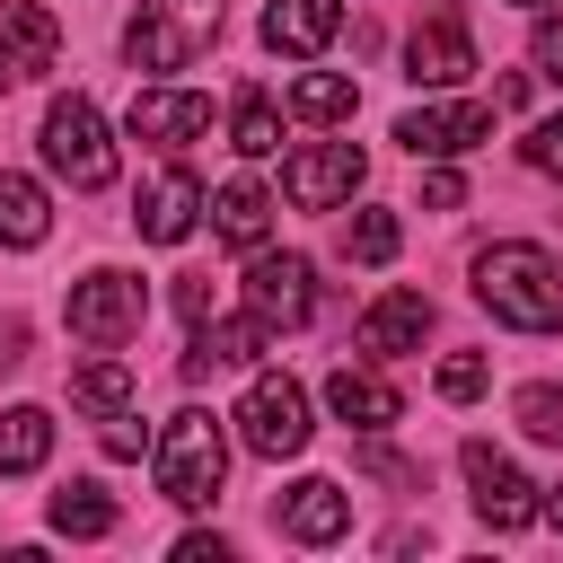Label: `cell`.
I'll use <instances>...</instances> for the list:
<instances>
[{
  "mask_svg": "<svg viewBox=\"0 0 563 563\" xmlns=\"http://www.w3.org/2000/svg\"><path fill=\"white\" fill-rule=\"evenodd\" d=\"M334 26H343L334 0H273V9H264V44H273V53H317Z\"/></svg>",
  "mask_w": 563,
  "mask_h": 563,
  "instance_id": "d6986e66",
  "label": "cell"
},
{
  "mask_svg": "<svg viewBox=\"0 0 563 563\" xmlns=\"http://www.w3.org/2000/svg\"><path fill=\"white\" fill-rule=\"evenodd\" d=\"M457 466H466V484H475V510L493 519V528H528L537 519V484L493 449V440H466L457 449Z\"/></svg>",
  "mask_w": 563,
  "mask_h": 563,
  "instance_id": "52a82bcc",
  "label": "cell"
},
{
  "mask_svg": "<svg viewBox=\"0 0 563 563\" xmlns=\"http://www.w3.org/2000/svg\"><path fill=\"white\" fill-rule=\"evenodd\" d=\"M211 132V97L194 88H141L132 97V141H158V150H185Z\"/></svg>",
  "mask_w": 563,
  "mask_h": 563,
  "instance_id": "7c38bea8",
  "label": "cell"
},
{
  "mask_svg": "<svg viewBox=\"0 0 563 563\" xmlns=\"http://www.w3.org/2000/svg\"><path fill=\"white\" fill-rule=\"evenodd\" d=\"M290 114L343 123V114H352V79H343V70H299V79H290Z\"/></svg>",
  "mask_w": 563,
  "mask_h": 563,
  "instance_id": "d4e9b609",
  "label": "cell"
},
{
  "mask_svg": "<svg viewBox=\"0 0 563 563\" xmlns=\"http://www.w3.org/2000/svg\"><path fill=\"white\" fill-rule=\"evenodd\" d=\"M545 510H554V528H563V493H554V501H545Z\"/></svg>",
  "mask_w": 563,
  "mask_h": 563,
  "instance_id": "8d00e7d4",
  "label": "cell"
},
{
  "mask_svg": "<svg viewBox=\"0 0 563 563\" xmlns=\"http://www.w3.org/2000/svg\"><path fill=\"white\" fill-rule=\"evenodd\" d=\"M282 528H290L299 545H334V537L352 528V493H343L334 475H299V484L282 493Z\"/></svg>",
  "mask_w": 563,
  "mask_h": 563,
  "instance_id": "4fadbf2b",
  "label": "cell"
},
{
  "mask_svg": "<svg viewBox=\"0 0 563 563\" xmlns=\"http://www.w3.org/2000/svg\"><path fill=\"white\" fill-rule=\"evenodd\" d=\"M264 334H273L264 317H238V325H211V317H202V334L185 343V378H211V369H246V361L264 352Z\"/></svg>",
  "mask_w": 563,
  "mask_h": 563,
  "instance_id": "e0dca14e",
  "label": "cell"
},
{
  "mask_svg": "<svg viewBox=\"0 0 563 563\" xmlns=\"http://www.w3.org/2000/svg\"><path fill=\"white\" fill-rule=\"evenodd\" d=\"M422 202H431V211H457V202H466V185H457L449 167H431V176H422Z\"/></svg>",
  "mask_w": 563,
  "mask_h": 563,
  "instance_id": "d6a6232c",
  "label": "cell"
},
{
  "mask_svg": "<svg viewBox=\"0 0 563 563\" xmlns=\"http://www.w3.org/2000/svg\"><path fill=\"white\" fill-rule=\"evenodd\" d=\"M220 554H229L220 537H176V563H220Z\"/></svg>",
  "mask_w": 563,
  "mask_h": 563,
  "instance_id": "e575fe53",
  "label": "cell"
},
{
  "mask_svg": "<svg viewBox=\"0 0 563 563\" xmlns=\"http://www.w3.org/2000/svg\"><path fill=\"white\" fill-rule=\"evenodd\" d=\"M176 308L202 325V317H211V282H202V273H185V282H176Z\"/></svg>",
  "mask_w": 563,
  "mask_h": 563,
  "instance_id": "836d02e7",
  "label": "cell"
},
{
  "mask_svg": "<svg viewBox=\"0 0 563 563\" xmlns=\"http://www.w3.org/2000/svg\"><path fill=\"white\" fill-rule=\"evenodd\" d=\"M141 282L132 273H88V282H70V334L79 343H97V352H114L123 334H141Z\"/></svg>",
  "mask_w": 563,
  "mask_h": 563,
  "instance_id": "8992f818",
  "label": "cell"
},
{
  "mask_svg": "<svg viewBox=\"0 0 563 563\" xmlns=\"http://www.w3.org/2000/svg\"><path fill=\"white\" fill-rule=\"evenodd\" d=\"M44 167L70 176L79 194L114 185V141H106V123H97L88 97H53V106H44Z\"/></svg>",
  "mask_w": 563,
  "mask_h": 563,
  "instance_id": "277c9868",
  "label": "cell"
},
{
  "mask_svg": "<svg viewBox=\"0 0 563 563\" xmlns=\"http://www.w3.org/2000/svg\"><path fill=\"white\" fill-rule=\"evenodd\" d=\"M246 308H255L264 325H308V317H317V273H308V255H255V264H246Z\"/></svg>",
  "mask_w": 563,
  "mask_h": 563,
  "instance_id": "ba28073f",
  "label": "cell"
},
{
  "mask_svg": "<svg viewBox=\"0 0 563 563\" xmlns=\"http://www.w3.org/2000/svg\"><path fill=\"white\" fill-rule=\"evenodd\" d=\"M194 211H202V185H194L185 167H167V176L141 194V211H132V220H141V238H150V246H176V238L194 229Z\"/></svg>",
  "mask_w": 563,
  "mask_h": 563,
  "instance_id": "9a60e30c",
  "label": "cell"
},
{
  "mask_svg": "<svg viewBox=\"0 0 563 563\" xmlns=\"http://www.w3.org/2000/svg\"><path fill=\"white\" fill-rule=\"evenodd\" d=\"M519 422H528V440L563 449V387H519Z\"/></svg>",
  "mask_w": 563,
  "mask_h": 563,
  "instance_id": "83f0119b",
  "label": "cell"
},
{
  "mask_svg": "<svg viewBox=\"0 0 563 563\" xmlns=\"http://www.w3.org/2000/svg\"><path fill=\"white\" fill-rule=\"evenodd\" d=\"M396 141H405L413 158H457V150L493 141V106H475V97H457V106H413V114L396 123Z\"/></svg>",
  "mask_w": 563,
  "mask_h": 563,
  "instance_id": "30bf717a",
  "label": "cell"
},
{
  "mask_svg": "<svg viewBox=\"0 0 563 563\" xmlns=\"http://www.w3.org/2000/svg\"><path fill=\"white\" fill-rule=\"evenodd\" d=\"M9 79H18V62H9V53H0V88H9Z\"/></svg>",
  "mask_w": 563,
  "mask_h": 563,
  "instance_id": "d590c367",
  "label": "cell"
},
{
  "mask_svg": "<svg viewBox=\"0 0 563 563\" xmlns=\"http://www.w3.org/2000/svg\"><path fill=\"white\" fill-rule=\"evenodd\" d=\"M475 299L519 334H554L563 325V264L528 238H501V246L475 255Z\"/></svg>",
  "mask_w": 563,
  "mask_h": 563,
  "instance_id": "6da1fadb",
  "label": "cell"
},
{
  "mask_svg": "<svg viewBox=\"0 0 563 563\" xmlns=\"http://www.w3.org/2000/svg\"><path fill=\"white\" fill-rule=\"evenodd\" d=\"M528 9H545V0H528Z\"/></svg>",
  "mask_w": 563,
  "mask_h": 563,
  "instance_id": "74e56055",
  "label": "cell"
},
{
  "mask_svg": "<svg viewBox=\"0 0 563 563\" xmlns=\"http://www.w3.org/2000/svg\"><path fill=\"white\" fill-rule=\"evenodd\" d=\"M238 440H246L255 457H299V449H308V396H299V378L264 369V378L238 396Z\"/></svg>",
  "mask_w": 563,
  "mask_h": 563,
  "instance_id": "5b68a950",
  "label": "cell"
},
{
  "mask_svg": "<svg viewBox=\"0 0 563 563\" xmlns=\"http://www.w3.org/2000/svg\"><path fill=\"white\" fill-rule=\"evenodd\" d=\"M70 405L97 413V422L123 413V405H132V369H123V361H88V369H70Z\"/></svg>",
  "mask_w": 563,
  "mask_h": 563,
  "instance_id": "cb8c5ba5",
  "label": "cell"
},
{
  "mask_svg": "<svg viewBox=\"0 0 563 563\" xmlns=\"http://www.w3.org/2000/svg\"><path fill=\"white\" fill-rule=\"evenodd\" d=\"M211 220H220V238H229V246H264V229H273V194L238 176V185H220V194H211Z\"/></svg>",
  "mask_w": 563,
  "mask_h": 563,
  "instance_id": "44dd1931",
  "label": "cell"
},
{
  "mask_svg": "<svg viewBox=\"0 0 563 563\" xmlns=\"http://www.w3.org/2000/svg\"><path fill=\"white\" fill-rule=\"evenodd\" d=\"M211 35H220V0H141L123 26V53L141 70H185Z\"/></svg>",
  "mask_w": 563,
  "mask_h": 563,
  "instance_id": "3957f363",
  "label": "cell"
},
{
  "mask_svg": "<svg viewBox=\"0 0 563 563\" xmlns=\"http://www.w3.org/2000/svg\"><path fill=\"white\" fill-rule=\"evenodd\" d=\"M229 141H238L246 158H273V150H282V114H273V97H264V88H246V97H238Z\"/></svg>",
  "mask_w": 563,
  "mask_h": 563,
  "instance_id": "484cf974",
  "label": "cell"
},
{
  "mask_svg": "<svg viewBox=\"0 0 563 563\" xmlns=\"http://www.w3.org/2000/svg\"><path fill=\"white\" fill-rule=\"evenodd\" d=\"M220 475H229V440H220L211 413L185 405V413L158 431V493H167L176 510H202V501L220 493Z\"/></svg>",
  "mask_w": 563,
  "mask_h": 563,
  "instance_id": "7a4b0ae2",
  "label": "cell"
},
{
  "mask_svg": "<svg viewBox=\"0 0 563 563\" xmlns=\"http://www.w3.org/2000/svg\"><path fill=\"white\" fill-rule=\"evenodd\" d=\"M343 255L352 264H387L396 255V211H352L343 220Z\"/></svg>",
  "mask_w": 563,
  "mask_h": 563,
  "instance_id": "4316f807",
  "label": "cell"
},
{
  "mask_svg": "<svg viewBox=\"0 0 563 563\" xmlns=\"http://www.w3.org/2000/svg\"><path fill=\"white\" fill-rule=\"evenodd\" d=\"M325 405H334L352 431H387V422L405 413V396H396L387 378H369V369H334V378H325Z\"/></svg>",
  "mask_w": 563,
  "mask_h": 563,
  "instance_id": "ac0fdd59",
  "label": "cell"
},
{
  "mask_svg": "<svg viewBox=\"0 0 563 563\" xmlns=\"http://www.w3.org/2000/svg\"><path fill=\"white\" fill-rule=\"evenodd\" d=\"M352 185H361V150H352V141H317V150H299V158L282 167V194H290L299 211H334Z\"/></svg>",
  "mask_w": 563,
  "mask_h": 563,
  "instance_id": "8fae6325",
  "label": "cell"
},
{
  "mask_svg": "<svg viewBox=\"0 0 563 563\" xmlns=\"http://www.w3.org/2000/svg\"><path fill=\"white\" fill-rule=\"evenodd\" d=\"M475 70V44H466V18L440 0L422 26H413V44H405V79H422V88H457Z\"/></svg>",
  "mask_w": 563,
  "mask_h": 563,
  "instance_id": "9c48e42d",
  "label": "cell"
},
{
  "mask_svg": "<svg viewBox=\"0 0 563 563\" xmlns=\"http://www.w3.org/2000/svg\"><path fill=\"white\" fill-rule=\"evenodd\" d=\"M440 396H449V405L484 396V361H475V352H449V361H440Z\"/></svg>",
  "mask_w": 563,
  "mask_h": 563,
  "instance_id": "f1b7e54d",
  "label": "cell"
},
{
  "mask_svg": "<svg viewBox=\"0 0 563 563\" xmlns=\"http://www.w3.org/2000/svg\"><path fill=\"white\" fill-rule=\"evenodd\" d=\"M106 457H141V422H132V405L106 413Z\"/></svg>",
  "mask_w": 563,
  "mask_h": 563,
  "instance_id": "1f68e13d",
  "label": "cell"
},
{
  "mask_svg": "<svg viewBox=\"0 0 563 563\" xmlns=\"http://www.w3.org/2000/svg\"><path fill=\"white\" fill-rule=\"evenodd\" d=\"M422 334H431V299H422V290H387V299L361 317V352H378V361H387V352H413Z\"/></svg>",
  "mask_w": 563,
  "mask_h": 563,
  "instance_id": "2e32d148",
  "label": "cell"
},
{
  "mask_svg": "<svg viewBox=\"0 0 563 563\" xmlns=\"http://www.w3.org/2000/svg\"><path fill=\"white\" fill-rule=\"evenodd\" d=\"M0 53L18 62V79H26V70H53V53H62L53 9H44V0H0Z\"/></svg>",
  "mask_w": 563,
  "mask_h": 563,
  "instance_id": "5bb4252c",
  "label": "cell"
},
{
  "mask_svg": "<svg viewBox=\"0 0 563 563\" xmlns=\"http://www.w3.org/2000/svg\"><path fill=\"white\" fill-rule=\"evenodd\" d=\"M114 519H123V510L106 501V484H62V493H53V528H62V537H114Z\"/></svg>",
  "mask_w": 563,
  "mask_h": 563,
  "instance_id": "603a6c76",
  "label": "cell"
},
{
  "mask_svg": "<svg viewBox=\"0 0 563 563\" xmlns=\"http://www.w3.org/2000/svg\"><path fill=\"white\" fill-rule=\"evenodd\" d=\"M53 211H44V185L26 176H0V246H44Z\"/></svg>",
  "mask_w": 563,
  "mask_h": 563,
  "instance_id": "7402d4cb",
  "label": "cell"
},
{
  "mask_svg": "<svg viewBox=\"0 0 563 563\" xmlns=\"http://www.w3.org/2000/svg\"><path fill=\"white\" fill-rule=\"evenodd\" d=\"M528 167H545V176H563V114H545V123L528 132Z\"/></svg>",
  "mask_w": 563,
  "mask_h": 563,
  "instance_id": "4dcf8cb0",
  "label": "cell"
},
{
  "mask_svg": "<svg viewBox=\"0 0 563 563\" xmlns=\"http://www.w3.org/2000/svg\"><path fill=\"white\" fill-rule=\"evenodd\" d=\"M53 457V413L44 405H9L0 413V475H35Z\"/></svg>",
  "mask_w": 563,
  "mask_h": 563,
  "instance_id": "ffe728a7",
  "label": "cell"
},
{
  "mask_svg": "<svg viewBox=\"0 0 563 563\" xmlns=\"http://www.w3.org/2000/svg\"><path fill=\"white\" fill-rule=\"evenodd\" d=\"M528 53H537V70L563 88V18H537V35H528Z\"/></svg>",
  "mask_w": 563,
  "mask_h": 563,
  "instance_id": "f546056e",
  "label": "cell"
}]
</instances>
